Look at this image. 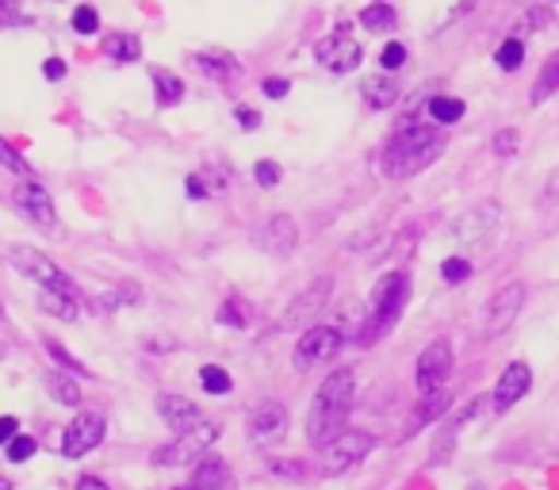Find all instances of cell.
<instances>
[{
	"instance_id": "cell-3",
	"label": "cell",
	"mask_w": 559,
	"mask_h": 490,
	"mask_svg": "<svg viewBox=\"0 0 559 490\" xmlns=\"http://www.w3.org/2000/svg\"><path fill=\"white\" fill-rule=\"evenodd\" d=\"M406 296H411V280L403 273H388L380 276V284L372 288L368 296V307H365V322H360V345H376L391 326L399 322L406 307Z\"/></svg>"
},
{
	"instance_id": "cell-36",
	"label": "cell",
	"mask_w": 559,
	"mask_h": 490,
	"mask_svg": "<svg viewBox=\"0 0 559 490\" xmlns=\"http://www.w3.org/2000/svg\"><path fill=\"white\" fill-rule=\"evenodd\" d=\"M441 276H444V284H464L467 276H472V265H467L464 258H449L441 265Z\"/></svg>"
},
{
	"instance_id": "cell-14",
	"label": "cell",
	"mask_w": 559,
	"mask_h": 490,
	"mask_svg": "<svg viewBox=\"0 0 559 490\" xmlns=\"http://www.w3.org/2000/svg\"><path fill=\"white\" fill-rule=\"evenodd\" d=\"M257 246L264 253H276V258H288L292 250L299 246V226L292 215H272L269 223L257 230Z\"/></svg>"
},
{
	"instance_id": "cell-27",
	"label": "cell",
	"mask_w": 559,
	"mask_h": 490,
	"mask_svg": "<svg viewBox=\"0 0 559 490\" xmlns=\"http://www.w3.org/2000/svg\"><path fill=\"white\" fill-rule=\"evenodd\" d=\"M47 391L58 398L62 406H78L81 403V383L70 372H50L47 375Z\"/></svg>"
},
{
	"instance_id": "cell-18",
	"label": "cell",
	"mask_w": 559,
	"mask_h": 490,
	"mask_svg": "<svg viewBox=\"0 0 559 490\" xmlns=\"http://www.w3.org/2000/svg\"><path fill=\"white\" fill-rule=\"evenodd\" d=\"M157 414H162V418L169 421V429H177V433H188V429H195L203 421L200 406L180 395H157Z\"/></svg>"
},
{
	"instance_id": "cell-42",
	"label": "cell",
	"mask_w": 559,
	"mask_h": 490,
	"mask_svg": "<svg viewBox=\"0 0 559 490\" xmlns=\"http://www.w3.org/2000/svg\"><path fill=\"white\" fill-rule=\"evenodd\" d=\"M288 88H292V81H284V77H269L261 85V93L269 96V100H284L288 96Z\"/></svg>"
},
{
	"instance_id": "cell-24",
	"label": "cell",
	"mask_w": 559,
	"mask_h": 490,
	"mask_svg": "<svg viewBox=\"0 0 559 490\" xmlns=\"http://www.w3.org/2000/svg\"><path fill=\"white\" fill-rule=\"evenodd\" d=\"M104 55H108L111 62H119V65L139 62V58H142V43H139V35H131V32L108 35V39H104Z\"/></svg>"
},
{
	"instance_id": "cell-25",
	"label": "cell",
	"mask_w": 559,
	"mask_h": 490,
	"mask_svg": "<svg viewBox=\"0 0 559 490\" xmlns=\"http://www.w3.org/2000/svg\"><path fill=\"white\" fill-rule=\"evenodd\" d=\"M360 93H365V104H368V108H376V111L395 108V100H399V85H395L391 77H368Z\"/></svg>"
},
{
	"instance_id": "cell-28",
	"label": "cell",
	"mask_w": 559,
	"mask_h": 490,
	"mask_svg": "<svg viewBox=\"0 0 559 490\" xmlns=\"http://www.w3.org/2000/svg\"><path fill=\"white\" fill-rule=\"evenodd\" d=\"M551 93H559V50L548 58V62H544V70H540V77H536L533 96H528V100H533V104H544Z\"/></svg>"
},
{
	"instance_id": "cell-46",
	"label": "cell",
	"mask_w": 559,
	"mask_h": 490,
	"mask_svg": "<svg viewBox=\"0 0 559 490\" xmlns=\"http://www.w3.org/2000/svg\"><path fill=\"white\" fill-rule=\"evenodd\" d=\"M43 77H47V81H62L66 77V62H62V58H47V62H43Z\"/></svg>"
},
{
	"instance_id": "cell-44",
	"label": "cell",
	"mask_w": 559,
	"mask_h": 490,
	"mask_svg": "<svg viewBox=\"0 0 559 490\" xmlns=\"http://www.w3.org/2000/svg\"><path fill=\"white\" fill-rule=\"evenodd\" d=\"M234 119H238L241 131H257V127H261V111H253V108H238Z\"/></svg>"
},
{
	"instance_id": "cell-45",
	"label": "cell",
	"mask_w": 559,
	"mask_h": 490,
	"mask_svg": "<svg viewBox=\"0 0 559 490\" xmlns=\"http://www.w3.org/2000/svg\"><path fill=\"white\" fill-rule=\"evenodd\" d=\"M16 429H20V421H16V418H0V444H4V449H9V444L20 437Z\"/></svg>"
},
{
	"instance_id": "cell-39",
	"label": "cell",
	"mask_w": 559,
	"mask_h": 490,
	"mask_svg": "<svg viewBox=\"0 0 559 490\" xmlns=\"http://www.w3.org/2000/svg\"><path fill=\"white\" fill-rule=\"evenodd\" d=\"M253 177H257V184H261V188H276L284 172H280L276 162H257L253 165Z\"/></svg>"
},
{
	"instance_id": "cell-16",
	"label": "cell",
	"mask_w": 559,
	"mask_h": 490,
	"mask_svg": "<svg viewBox=\"0 0 559 490\" xmlns=\"http://www.w3.org/2000/svg\"><path fill=\"white\" fill-rule=\"evenodd\" d=\"M495 230H498L495 203H483V207L467 211V215L456 223V238L464 241V246H487V241L495 238Z\"/></svg>"
},
{
	"instance_id": "cell-37",
	"label": "cell",
	"mask_w": 559,
	"mask_h": 490,
	"mask_svg": "<svg viewBox=\"0 0 559 490\" xmlns=\"http://www.w3.org/2000/svg\"><path fill=\"white\" fill-rule=\"evenodd\" d=\"M35 449H39V444H35L32 437H24V433H20L16 441L9 444V459H12V464H27V459L35 456Z\"/></svg>"
},
{
	"instance_id": "cell-29",
	"label": "cell",
	"mask_w": 559,
	"mask_h": 490,
	"mask_svg": "<svg viewBox=\"0 0 559 490\" xmlns=\"http://www.w3.org/2000/svg\"><path fill=\"white\" fill-rule=\"evenodd\" d=\"M429 119L433 123H456V119H464V100H456V96H433L429 100Z\"/></svg>"
},
{
	"instance_id": "cell-33",
	"label": "cell",
	"mask_w": 559,
	"mask_h": 490,
	"mask_svg": "<svg viewBox=\"0 0 559 490\" xmlns=\"http://www.w3.org/2000/svg\"><path fill=\"white\" fill-rule=\"evenodd\" d=\"M0 165H4V169H12V172H16V177L32 180V165H27V157H20L16 150H12L4 139H0Z\"/></svg>"
},
{
	"instance_id": "cell-26",
	"label": "cell",
	"mask_w": 559,
	"mask_h": 490,
	"mask_svg": "<svg viewBox=\"0 0 559 490\" xmlns=\"http://www.w3.org/2000/svg\"><path fill=\"white\" fill-rule=\"evenodd\" d=\"M150 77H154V85H157V104H162V108H173V104L185 100V81H180L177 73L154 65V70H150Z\"/></svg>"
},
{
	"instance_id": "cell-23",
	"label": "cell",
	"mask_w": 559,
	"mask_h": 490,
	"mask_svg": "<svg viewBox=\"0 0 559 490\" xmlns=\"http://www.w3.org/2000/svg\"><path fill=\"white\" fill-rule=\"evenodd\" d=\"M39 307L50 314V319H62V322H73V319H78V299H73L66 288H43Z\"/></svg>"
},
{
	"instance_id": "cell-21",
	"label": "cell",
	"mask_w": 559,
	"mask_h": 490,
	"mask_svg": "<svg viewBox=\"0 0 559 490\" xmlns=\"http://www.w3.org/2000/svg\"><path fill=\"white\" fill-rule=\"evenodd\" d=\"M444 410H449V395H444V391H433V395H421L418 410L411 414V421H406L403 437H406V441H411V437H418V433H421V426H429V421H437Z\"/></svg>"
},
{
	"instance_id": "cell-9",
	"label": "cell",
	"mask_w": 559,
	"mask_h": 490,
	"mask_svg": "<svg viewBox=\"0 0 559 490\" xmlns=\"http://www.w3.org/2000/svg\"><path fill=\"white\" fill-rule=\"evenodd\" d=\"M449 372H452V345L444 342V337H437V342H429L426 349H421V357H418V372H414L418 391H421V395L444 391Z\"/></svg>"
},
{
	"instance_id": "cell-22",
	"label": "cell",
	"mask_w": 559,
	"mask_h": 490,
	"mask_svg": "<svg viewBox=\"0 0 559 490\" xmlns=\"http://www.w3.org/2000/svg\"><path fill=\"white\" fill-rule=\"evenodd\" d=\"M192 62H195V70L207 73L211 81H234L241 73V65L234 62V55H226V50H203Z\"/></svg>"
},
{
	"instance_id": "cell-41",
	"label": "cell",
	"mask_w": 559,
	"mask_h": 490,
	"mask_svg": "<svg viewBox=\"0 0 559 490\" xmlns=\"http://www.w3.org/2000/svg\"><path fill=\"white\" fill-rule=\"evenodd\" d=\"M495 154L498 157H513V154H518V131H498L495 134Z\"/></svg>"
},
{
	"instance_id": "cell-50",
	"label": "cell",
	"mask_w": 559,
	"mask_h": 490,
	"mask_svg": "<svg viewBox=\"0 0 559 490\" xmlns=\"http://www.w3.org/2000/svg\"><path fill=\"white\" fill-rule=\"evenodd\" d=\"M177 490H195V487H177Z\"/></svg>"
},
{
	"instance_id": "cell-43",
	"label": "cell",
	"mask_w": 559,
	"mask_h": 490,
	"mask_svg": "<svg viewBox=\"0 0 559 490\" xmlns=\"http://www.w3.org/2000/svg\"><path fill=\"white\" fill-rule=\"evenodd\" d=\"M218 322H226V326L241 330V326H246V311H238V303H226L223 311H218Z\"/></svg>"
},
{
	"instance_id": "cell-38",
	"label": "cell",
	"mask_w": 559,
	"mask_h": 490,
	"mask_svg": "<svg viewBox=\"0 0 559 490\" xmlns=\"http://www.w3.org/2000/svg\"><path fill=\"white\" fill-rule=\"evenodd\" d=\"M380 65L383 70H403L406 65V47L403 43H388V47H383V55H380Z\"/></svg>"
},
{
	"instance_id": "cell-13",
	"label": "cell",
	"mask_w": 559,
	"mask_h": 490,
	"mask_svg": "<svg viewBox=\"0 0 559 490\" xmlns=\"http://www.w3.org/2000/svg\"><path fill=\"white\" fill-rule=\"evenodd\" d=\"M12 203H16L20 215L32 218L35 226H43V230H55V200H50V192L43 184H35V180L16 184V188H12Z\"/></svg>"
},
{
	"instance_id": "cell-47",
	"label": "cell",
	"mask_w": 559,
	"mask_h": 490,
	"mask_svg": "<svg viewBox=\"0 0 559 490\" xmlns=\"http://www.w3.org/2000/svg\"><path fill=\"white\" fill-rule=\"evenodd\" d=\"M188 195H192V200H207V195H211V188L203 184V180L192 172V177H188Z\"/></svg>"
},
{
	"instance_id": "cell-51",
	"label": "cell",
	"mask_w": 559,
	"mask_h": 490,
	"mask_svg": "<svg viewBox=\"0 0 559 490\" xmlns=\"http://www.w3.org/2000/svg\"><path fill=\"white\" fill-rule=\"evenodd\" d=\"M0 319H4V307H0Z\"/></svg>"
},
{
	"instance_id": "cell-48",
	"label": "cell",
	"mask_w": 559,
	"mask_h": 490,
	"mask_svg": "<svg viewBox=\"0 0 559 490\" xmlns=\"http://www.w3.org/2000/svg\"><path fill=\"white\" fill-rule=\"evenodd\" d=\"M78 490H108V482L93 479V475H85V479H78Z\"/></svg>"
},
{
	"instance_id": "cell-17",
	"label": "cell",
	"mask_w": 559,
	"mask_h": 490,
	"mask_svg": "<svg viewBox=\"0 0 559 490\" xmlns=\"http://www.w3.org/2000/svg\"><path fill=\"white\" fill-rule=\"evenodd\" d=\"M521 303H525V288H521V284H506L487 307V334L498 337L502 330H510V322L518 319Z\"/></svg>"
},
{
	"instance_id": "cell-8",
	"label": "cell",
	"mask_w": 559,
	"mask_h": 490,
	"mask_svg": "<svg viewBox=\"0 0 559 490\" xmlns=\"http://www.w3.org/2000/svg\"><path fill=\"white\" fill-rule=\"evenodd\" d=\"M9 265L16 268L20 276H27V280L43 284V288H70V276H66L62 268L47 258V253L32 250V246H12Z\"/></svg>"
},
{
	"instance_id": "cell-1",
	"label": "cell",
	"mask_w": 559,
	"mask_h": 490,
	"mask_svg": "<svg viewBox=\"0 0 559 490\" xmlns=\"http://www.w3.org/2000/svg\"><path fill=\"white\" fill-rule=\"evenodd\" d=\"M441 146H444V142H441V134H437L433 123H421V119H406V123L399 127V131L388 139V146H383L380 172L388 180L414 177V172H421L426 165L437 162Z\"/></svg>"
},
{
	"instance_id": "cell-6",
	"label": "cell",
	"mask_w": 559,
	"mask_h": 490,
	"mask_svg": "<svg viewBox=\"0 0 559 490\" xmlns=\"http://www.w3.org/2000/svg\"><path fill=\"white\" fill-rule=\"evenodd\" d=\"M372 437L360 433V429H345V433H337L334 441L322 449V475H345L349 467H357L360 459L372 452Z\"/></svg>"
},
{
	"instance_id": "cell-10",
	"label": "cell",
	"mask_w": 559,
	"mask_h": 490,
	"mask_svg": "<svg viewBox=\"0 0 559 490\" xmlns=\"http://www.w3.org/2000/svg\"><path fill=\"white\" fill-rule=\"evenodd\" d=\"M284 437H288V406L284 403L269 398V403H261L249 414V441H253L257 449H272V444H280Z\"/></svg>"
},
{
	"instance_id": "cell-30",
	"label": "cell",
	"mask_w": 559,
	"mask_h": 490,
	"mask_svg": "<svg viewBox=\"0 0 559 490\" xmlns=\"http://www.w3.org/2000/svg\"><path fill=\"white\" fill-rule=\"evenodd\" d=\"M360 24H365V32H388V27H395V9L391 4H368L360 12Z\"/></svg>"
},
{
	"instance_id": "cell-12",
	"label": "cell",
	"mask_w": 559,
	"mask_h": 490,
	"mask_svg": "<svg viewBox=\"0 0 559 490\" xmlns=\"http://www.w3.org/2000/svg\"><path fill=\"white\" fill-rule=\"evenodd\" d=\"M314 58L334 73H353L360 65V58H365V50H360L357 39L337 32V35H326V39L314 43Z\"/></svg>"
},
{
	"instance_id": "cell-32",
	"label": "cell",
	"mask_w": 559,
	"mask_h": 490,
	"mask_svg": "<svg viewBox=\"0 0 559 490\" xmlns=\"http://www.w3.org/2000/svg\"><path fill=\"white\" fill-rule=\"evenodd\" d=\"M200 383H203V391H211V395H226V391L234 387L230 375H226L218 364H203L200 368Z\"/></svg>"
},
{
	"instance_id": "cell-15",
	"label": "cell",
	"mask_w": 559,
	"mask_h": 490,
	"mask_svg": "<svg viewBox=\"0 0 559 490\" xmlns=\"http://www.w3.org/2000/svg\"><path fill=\"white\" fill-rule=\"evenodd\" d=\"M528 387H533V368L521 364V360H513V364L502 368V375H498L490 403H495V410H510V406L518 403V398L528 395Z\"/></svg>"
},
{
	"instance_id": "cell-35",
	"label": "cell",
	"mask_w": 559,
	"mask_h": 490,
	"mask_svg": "<svg viewBox=\"0 0 559 490\" xmlns=\"http://www.w3.org/2000/svg\"><path fill=\"white\" fill-rule=\"evenodd\" d=\"M27 12L20 0H0V27H24Z\"/></svg>"
},
{
	"instance_id": "cell-2",
	"label": "cell",
	"mask_w": 559,
	"mask_h": 490,
	"mask_svg": "<svg viewBox=\"0 0 559 490\" xmlns=\"http://www.w3.org/2000/svg\"><path fill=\"white\" fill-rule=\"evenodd\" d=\"M353 391H357V375L349 368H337V372H330L322 380L311 414H307V441L314 449H326L337 433H345V421H349L353 410Z\"/></svg>"
},
{
	"instance_id": "cell-7",
	"label": "cell",
	"mask_w": 559,
	"mask_h": 490,
	"mask_svg": "<svg viewBox=\"0 0 559 490\" xmlns=\"http://www.w3.org/2000/svg\"><path fill=\"white\" fill-rule=\"evenodd\" d=\"M337 349H342V334H337L334 326H314V330H304L292 360H296L299 372H311V368H319V364H330V360L337 357Z\"/></svg>"
},
{
	"instance_id": "cell-34",
	"label": "cell",
	"mask_w": 559,
	"mask_h": 490,
	"mask_svg": "<svg viewBox=\"0 0 559 490\" xmlns=\"http://www.w3.org/2000/svg\"><path fill=\"white\" fill-rule=\"evenodd\" d=\"M73 32H78V35H96V32H100V12L88 9V4L73 9Z\"/></svg>"
},
{
	"instance_id": "cell-20",
	"label": "cell",
	"mask_w": 559,
	"mask_h": 490,
	"mask_svg": "<svg viewBox=\"0 0 559 490\" xmlns=\"http://www.w3.org/2000/svg\"><path fill=\"white\" fill-rule=\"evenodd\" d=\"M195 490H234V471L226 467V459L218 456H203V464L195 467V479H192Z\"/></svg>"
},
{
	"instance_id": "cell-40",
	"label": "cell",
	"mask_w": 559,
	"mask_h": 490,
	"mask_svg": "<svg viewBox=\"0 0 559 490\" xmlns=\"http://www.w3.org/2000/svg\"><path fill=\"white\" fill-rule=\"evenodd\" d=\"M47 352H50V357H55L58 364H62V368H66V372H70V375H81V372H85V368H81V360H73L70 352H66V349H62V345H58V342H47Z\"/></svg>"
},
{
	"instance_id": "cell-5",
	"label": "cell",
	"mask_w": 559,
	"mask_h": 490,
	"mask_svg": "<svg viewBox=\"0 0 559 490\" xmlns=\"http://www.w3.org/2000/svg\"><path fill=\"white\" fill-rule=\"evenodd\" d=\"M330 296H334V276H314V280L288 303V311H284L280 326H284V330H304L307 322L319 319V314L326 311Z\"/></svg>"
},
{
	"instance_id": "cell-49",
	"label": "cell",
	"mask_w": 559,
	"mask_h": 490,
	"mask_svg": "<svg viewBox=\"0 0 559 490\" xmlns=\"http://www.w3.org/2000/svg\"><path fill=\"white\" fill-rule=\"evenodd\" d=\"M0 490H12V482H9V479H0Z\"/></svg>"
},
{
	"instance_id": "cell-19",
	"label": "cell",
	"mask_w": 559,
	"mask_h": 490,
	"mask_svg": "<svg viewBox=\"0 0 559 490\" xmlns=\"http://www.w3.org/2000/svg\"><path fill=\"white\" fill-rule=\"evenodd\" d=\"M479 398H472V403H464L456 414H452L449 421H444V429H441V437H437V444H433V464H444L449 459V452H452V444H456V437H460V429L467 426V421L479 414Z\"/></svg>"
},
{
	"instance_id": "cell-31",
	"label": "cell",
	"mask_w": 559,
	"mask_h": 490,
	"mask_svg": "<svg viewBox=\"0 0 559 490\" xmlns=\"http://www.w3.org/2000/svg\"><path fill=\"white\" fill-rule=\"evenodd\" d=\"M495 62H498V70H506V73L521 70V62H525V43H521V39H506L502 47H498Z\"/></svg>"
},
{
	"instance_id": "cell-4",
	"label": "cell",
	"mask_w": 559,
	"mask_h": 490,
	"mask_svg": "<svg viewBox=\"0 0 559 490\" xmlns=\"http://www.w3.org/2000/svg\"><path fill=\"white\" fill-rule=\"evenodd\" d=\"M218 421H207L203 418L195 429H188V433H177L169 444H162V449L154 452V459L162 467H180V464H192V459H203L207 456V449L218 441Z\"/></svg>"
},
{
	"instance_id": "cell-11",
	"label": "cell",
	"mask_w": 559,
	"mask_h": 490,
	"mask_svg": "<svg viewBox=\"0 0 559 490\" xmlns=\"http://www.w3.org/2000/svg\"><path fill=\"white\" fill-rule=\"evenodd\" d=\"M104 414H96V410H85V414H78V418L66 426V433H62V456L66 459H81V456H88V452L96 449V444L104 441Z\"/></svg>"
}]
</instances>
